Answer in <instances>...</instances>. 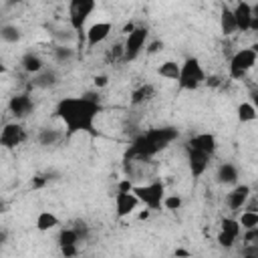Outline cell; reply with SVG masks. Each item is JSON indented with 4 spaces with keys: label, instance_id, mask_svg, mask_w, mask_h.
<instances>
[{
    "label": "cell",
    "instance_id": "1",
    "mask_svg": "<svg viewBox=\"0 0 258 258\" xmlns=\"http://www.w3.org/2000/svg\"><path fill=\"white\" fill-rule=\"evenodd\" d=\"M99 113H101L99 99H95L89 93L83 97H62L54 109L56 119L64 125L67 137H73L77 133H89L95 137L97 135L95 119Z\"/></svg>",
    "mask_w": 258,
    "mask_h": 258
},
{
    "label": "cell",
    "instance_id": "2",
    "mask_svg": "<svg viewBox=\"0 0 258 258\" xmlns=\"http://www.w3.org/2000/svg\"><path fill=\"white\" fill-rule=\"evenodd\" d=\"M177 129L173 127H155L145 131L143 135H139L133 145L127 151V157H137V159H147L155 153H159L161 149H165L169 143H173L177 139Z\"/></svg>",
    "mask_w": 258,
    "mask_h": 258
},
{
    "label": "cell",
    "instance_id": "3",
    "mask_svg": "<svg viewBox=\"0 0 258 258\" xmlns=\"http://www.w3.org/2000/svg\"><path fill=\"white\" fill-rule=\"evenodd\" d=\"M206 71L202 67V62L196 56H189L181 62V73L177 79V87L181 91H196L198 87H202L206 83Z\"/></svg>",
    "mask_w": 258,
    "mask_h": 258
},
{
    "label": "cell",
    "instance_id": "4",
    "mask_svg": "<svg viewBox=\"0 0 258 258\" xmlns=\"http://www.w3.org/2000/svg\"><path fill=\"white\" fill-rule=\"evenodd\" d=\"M256 60H258V54L252 50V46L236 50V52L232 54V58H230V64H228V75H230V79H234V81L244 79V77L248 75V71L254 69Z\"/></svg>",
    "mask_w": 258,
    "mask_h": 258
},
{
    "label": "cell",
    "instance_id": "5",
    "mask_svg": "<svg viewBox=\"0 0 258 258\" xmlns=\"http://www.w3.org/2000/svg\"><path fill=\"white\" fill-rule=\"evenodd\" d=\"M135 196L141 200V204L149 210H161L163 198H165V183L161 179H155L145 185H133Z\"/></svg>",
    "mask_w": 258,
    "mask_h": 258
},
{
    "label": "cell",
    "instance_id": "6",
    "mask_svg": "<svg viewBox=\"0 0 258 258\" xmlns=\"http://www.w3.org/2000/svg\"><path fill=\"white\" fill-rule=\"evenodd\" d=\"M97 0H71L69 2V22L73 30L81 32L89 20V16L95 12Z\"/></svg>",
    "mask_w": 258,
    "mask_h": 258
},
{
    "label": "cell",
    "instance_id": "7",
    "mask_svg": "<svg viewBox=\"0 0 258 258\" xmlns=\"http://www.w3.org/2000/svg\"><path fill=\"white\" fill-rule=\"evenodd\" d=\"M147 36H149V30H147L145 26H135V28L127 34V38H125V42H123V48H125L123 60H133V58H137V54L143 50V46H145V42H147Z\"/></svg>",
    "mask_w": 258,
    "mask_h": 258
},
{
    "label": "cell",
    "instance_id": "8",
    "mask_svg": "<svg viewBox=\"0 0 258 258\" xmlns=\"http://www.w3.org/2000/svg\"><path fill=\"white\" fill-rule=\"evenodd\" d=\"M26 139V131L20 123H6L0 131V145L6 149H14L16 145H20Z\"/></svg>",
    "mask_w": 258,
    "mask_h": 258
},
{
    "label": "cell",
    "instance_id": "9",
    "mask_svg": "<svg viewBox=\"0 0 258 258\" xmlns=\"http://www.w3.org/2000/svg\"><path fill=\"white\" fill-rule=\"evenodd\" d=\"M185 155H187V167H189V173L194 175V177H200L206 169H208V165H210V153H206V151H200V149H196V147H189V145H185Z\"/></svg>",
    "mask_w": 258,
    "mask_h": 258
},
{
    "label": "cell",
    "instance_id": "10",
    "mask_svg": "<svg viewBox=\"0 0 258 258\" xmlns=\"http://www.w3.org/2000/svg\"><path fill=\"white\" fill-rule=\"evenodd\" d=\"M139 204H141V200L135 196V191H117L115 194V214H117V218L131 216L137 210Z\"/></svg>",
    "mask_w": 258,
    "mask_h": 258
},
{
    "label": "cell",
    "instance_id": "11",
    "mask_svg": "<svg viewBox=\"0 0 258 258\" xmlns=\"http://www.w3.org/2000/svg\"><path fill=\"white\" fill-rule=\"evenodd\" d=\"M8 111H10L16 119H24V117H28V115L34 111V103H32V99H30L26 93H20V95L10 97V101H8Z\"/></svg>",
    "mask_w": 258,
    "mask_h": 258
},
{
    "label": "cell",
    "instance_id": "12",
    "mask_svg": "<svg viewBox=\"0 0 258 258\" xmlns=\"http://www.w3.org/2000/svg\"><path fill=\"white\" fill-rule=\"evenodd\" d=\"M250 194H252V189H250L248 183H238V185H234V187L228 191V196H226L228 208L234 210V212L242 210V208L246 206V202L250 200Z\"/></svg>",
    "mask_w": 258,
    "mask_h": 258
},
{
    "label": "cell",
    "instance_id": "13",
    "mask_svg": "<svg viewBox=\"0 0 258 258\" xmlns=\"http://www.w3.org/2000/svg\"><path fill=\"white\" fill-rule=\"evenodd\" d=\"M111 30H113V24L111 22H95V24H91L89 28H87V46L89 48H93V46H97V44H101L103 40H107L109 38V34H111Z\"/></svg>",
    "mask_w": 258,
    "mask_h": 258
},
{
    "label": "cell",
    "instance_id": "14",
    "mask_svg": "<svg viewBox=\"0 0 258 258\" xmlns=\"http://www.w3.org/2000/svg\"><path fill=\"white\" fill-rule=\"evenodd\" d=\"M234 16L238 22V30L240 32H248L252 26V18H254V8L246 2V0H238L236 8H234Z\"/></svg>",
    "mask_w": 258,
    "mask_h": 258
},
{
    "label": "cell",
    "instance_id": "15",
    "mask_svg": "<svg viewBox=\"0 0 258 258\" xmlns=\"http://www.w3.org/2000/svg\"><path fill=\"white\" fill-rule=\"evenodd\" d=\"M187 145H189V147H196V149H200V151H206V153H210V155H214V153H216V147H218V141H216V135H214V133H196V135L189 137Z\"/></svg>",
    "mask_w": 258,
    "mask_h": 258
},
{
    "label": "cell",
    "instance_id": "16",
    "mask_svg": "<svg viewBox=\"0 0 258 258\" xmlns=\"http://www.w3.org/2000/svg\"><path fill=\"white\" fill-rule=\"evenodd\" d=\"M220 30H222L224 36H232V34L240 32V30H238L236 16H234V8H230V6H226V4L220 8Z\"/></svg>",
    "mask_w": 258,
    "mask_h": 258
},
{
    "label": "cell",
    "instance_id": "17",
    "mask_svg": "<svg viewBox=\"0 0 258 258\" xmlns=\"http://www.w3.org/2000/svg\"><path fill=\"white\" fill-rule=\"evenodd\" d=\"M153 97H155V87L151 83H143V85H139L137 89L131 91V105L149 103Z\"/></svg>",
    "mask_w": 258,
    "mask_h": 258
},
{
    "label": "cell",
    "instance_id": "18",
    "mask_svg": "<svg viewBox=\"0 0 258 258\" xmlns=\"http://www.w3.org/2000/svg\"><path fill=\"white\" fill-rule=\"evenodd\" d=\"M20 67L28 73V75H38L40 71H44V60L36 54V52H26L20 58Z\"/></svg>",
    "mask_w": 258,
    "mask_h": 258
},
{
    "label": "cell",
    "instance_id": "19",
    "mask_svg": "<svg viewBox=\"0 0 258 258\" xmlns=\"http://www.w3.org/2000/svg\"><path fill=\"white\" fill-rule=\"evenodd\" d=\"M216 177H218V181H220V183H224V185L236 183V181H238V167H236L234 163L226 161V163H222V165L218 167Z\"/></svg>",
    "mask_w": 258,
    "mask_h": 258
},
{
    "label": "cell",
    "instance_id": "20",
    "mask_svg": "<svg viewBox=\"0 0 258 258\" xmlns=\"http://www.w3.org/2000/svg\"><path fill=\"white\" fill-rule=\"evenodd\" d=\"M236 117H238L240 123H252V121L258 119V109L250 101H242L236 107Z\"/></svg>",
    "mask_w": 258,
    "mask_h": 258
},
{
    "label": "cell",
    "instance_id": "21",
    "mask_svg": "<svg viewBox=\"0 0 258 258\" xmlns=\"http://www.w3.org/2000/svg\"><path fill=\"white\" fill-rule=\"evenodd\" d=\"M179 73H181V64L177 60H165L157 67V75L163 79H169V81H177Z\"/></svg>",
    "mask_w": 258,
    "mask_h": 258
},
{
    "label": "cell",
    "instance_id": "22",
    "mask_svg": "<svg viewBox=\"0 0 258 258\" xmlns=\"http://www.w3.org/2000/svg\"><path fill=\"white\" fill-rule=\"evenodd\" d=\"M62 137H64V133H62V131L44 127V129H40V131H38V137H36V139H38V145L48 147V145H56Z\"/></svg>",
    "mask_w": 258,
    "mask_h": 258
},
{
    "label": "cell",
    "instance_id": "23",
    "mask_svg": "<svg viewBox=\"0 0 258 258\" xmlns=\"http://www.w3.org/2000/svg\"><path fill=\"white\" fill-rule=\"evenodd\" d=\"M56 226H58V218H56L52 212L44 210V212H40V214L36 216V230H38V232H48V230H52V228H56Z\"/></svg>",
    "mask_w": 258,
    "mask_h": 258
},
{
    "label": "cell",
    "instance_id": "24",
    "mask_svg": "<svg viewBox=\"0 0 258 258\" xmlns=\"http://www.w3.org/2000/svg\"><path fill=\"white\" fill-rule=\"evenodd\" d=\"M238 222H240L242 230H250V228H256V226H258V210H254V208H248V210H244V212L238 216Z\"/></svg>",
    "mask_w": 258,
    "mask_h": 258
},
{
    "label": "cell",
    "instance_id": "25",
    "mask_svg": "<svg viewBox=\"0 0 258 258\" xmlns=\"http://www.w3.org/2000/svg\"><path fill=\"white\" fill-rule=\"evenodd\" d=\"M220 230L226 232V234H230V236H234L236 240H238L240 234H242V226H240L238 218H224V220L220 222Z\"/></svg>",
    "mask_w": 258,
    "mask_h": 258
},
{
    "label": "cell",
    "instance_id": "26",
    "mask_svg": "<svg viewBox=\"0 0 258 258\" xmlns=\"http://www.w3.org/2000/svg\"><path fill=\"white\" fill-rule=\"evenodd\" d=\"M81 242V238H79V234H77V230L71 226V228H64V230H60V234H58V248L60 246H71V244H79Z\"/></svg>",
    "mask_w": 258,
    "mask_h": 258
},
{
    "label": "cell",
    "instance_id": "27",
    "mask_svg": "<svg viewBox=\"0 0 258 258\" xmlns=\"http://www.w3.org/2000/svg\"><path fill=\"white\" fill-rule=\"evenodd\" d=\"M36 79H34V85L36 87H42V89H46V87H54L56 85V75L52 73V71H40L38 75H34Z\"/></svg>",
    "mask_w": 258,
    "mask_h": 258
},
{
    "label": "cell",
    "instance_id": "28",
    "mask_svg": "<svg viewBox=\"0 0 258 258\" xmlns=\"http://www.w3.org/2000/svg\"><path fill=\"white\" fill-rule=\"evenodd\" d=\"M0 34H2V38H4L6 42H18V40H20V30H18L14 24H4V26L0 28Z\"/></svg>",
    "mask_w": 258,
    "mask_h": 258
},
{
    "label": "cell",
    "instance_id": "29",
    "mask_svg": "<svg viewBox=\"0 0 258 258\" xmlns=\"http://www.w3.org/2000/svg\"><path fill=\"white\" fill-rule=\"evenodd\" d=\"M163 208L169 210V212H175L181 208V198L175 194V196H165L163 198Z\"/></svg>",
    "mask_w": 258,
    "mask_h": 258
},
{
    "label": "cell",
    "instance_id": "30",
    "mask_svg": "<svg viewBox=\"0 0 258 258\" xmlns=\"http://www.w3.org/2000/svg\"><path fill=\"white\" fill-rule=\"evenodd\" d=\"M218 244L222 246V248H232L234 244H236V238L234 236H230V234H226V232H218Z\"/></svg>",
    "mask_w": 258,
    "mask_h": 258
},
{
    "label": "cell",
    "instance_id": "31",
    "mask_svg": "<svg viewBox=\"0 0 258 258\" xmlns=\"http://www.w3.org/2000/svg\"><path fill=\"white\" fill-rule=\"evenodd\" d=\"M54 56H56V60H71V58H73V48H69V46H58V48L54 50Z\"/></svg>",
    "mask_w": 258,
    "mask_h": 258
},
{
    "label": "cell",
    "instance_id": "32",
    "mask_svg": "<svg viewBox=\"0 0 258 258\" xmlns=\"http://www.w3.org/2000/svg\"><path fill=\"white\" fill-rule=\"evenodd\" d=\"M244 242L246 244H258V226L256 228H250V230H244Z\"/></svg>",
    "mask_w": 258,
    "mask_h": 258
},
{
    "label": "cell",
    "instance_id": "33",
    "mask_svg": "<svg viewBox=\"0 0 258 258\" xmlns=\"http://www.w3.org/2000/svg\"><path fill=\"white\" fill-rule=\"evenodd\" d=\"M73 228L77 230V234H79V238H81V240H85V238L89 236V228H87V224H85V222H81V220H77Z\"/></svg>",
    "mask_w": 258,
    "mask_h": 258
},
{
    "label": "cell",
    "instance_id": "34",
    "mask_svg": "<svg viewBox=\"0 0 258 258\" xmlns=\"http://www.w3.org/2000/svg\"><path fill=\"white\" fill-rule=\"evenodd\" d=\"M60 254H62L64 258H73V256H77V254H79V248H77V244L60 246Z\"/></svg>",
    "mask_w": 258,
    "mask_h": 258
},
{
    "label": "cell",
    "instance_id": "35",
    "mask_svg": "<svg viewBox=\"0 0 258 258\" xmlns=\"http://www.w3.org/2000/svg\"><path fill=\"white\" fill-rule=\"evenodd\" d=\"M161 48H163V42H161V40H153V42L147 44V54H155V52H159Z\"/></svg>",
    "mask_w": 258,
    "mask_h": 258
},
{
    "label": "cell",
    "instance_id": "36",
    "mask_svg": "<svg viewBox=\"0 0 258 258\" xmlns=\"http://www.w3.org/2000/svg\"><path fill=\"white\" fill-rule=\"evenodd\" d=\"M117 191H133L131 179H129V177H127V179H121V181L117 183Z\"/></svg>",
    "mask_w": 258,
    "mask_h": 258
},
{
    "label": "cell",
    "instance_id": "37",
    "mask_svg": "<svg viewBox=\"0 0 258 258\" xmlns=\"http://www.w3.org/2000/svg\"><path fill=\"white\" fill-rule=\"evenodd\" d=\"M93 83H95V87H97V89H101V87H105V85L109 83V77H107V75H95Z\"/></svg>",
    "mask_w": 258,
    "mask_h": 258
},
{
    "label": "cell",
    "instance_id": "38",
    "mask_svg": "<svg viewBox=\"0 0 258 258\" xmlns=\"http://www.w3.org/2000/svg\"><path fill=\"white\" fill-rule=\"evenodd\" d=\"M46 181H48V177H46V175H36V177H34L32 181H30V185H32V187L36 189V187H42V185H44Z\"/></svg>",
    "mask_w": 258,
    "mask_h": 258
},
{
    "label": "cell",
    "instance_id": "39",
    "mask_svg": "<svg viewBox=\"0 0 258 258\" xmlns=\"http://www.w3.org/2000/svg\"><path fill=\"white\" fill-rule=\"evenodd\" d=\"M242 254H246V256H258V244H248L242 250Z\"/></svg>",
    "mask_w": 258,
    "mask_h": 258
},
{
    "label": "cell",
    "instance_id": "40",
    "mask_svg": "<svg viewBox=\"0 0 258 258\" xmlns=\"http://www.w3.org/2000/svg\"><path fill=\"white\" fill-rule=\"evenodd\" d=\"M204 85H208V87H218L220 85V77L218 75H210V77H206V83Z\"/></svg>",
    "mask_w": 258,
    "mask_h": 258
},
{
    "label": "cell",
    "instance_id": "41",
    "mask_svg": "<svg viewBox=\"0 0 258 258\" xmlns=\"http://www.w3.org/2000/svg\"><path fill=\"white\" fill-rule=\"evenodd\" d=\"M173 256H191V252L185 250V248H175L173 250Z\"/></svg>",
    "mask_w": 258,
    "mask_h": 258
},
{
    "label": "cell",
    "instance_id": "42",
    "mask_svg": "<svg viewBox=\"0 0 258 258\" xmlns=\"http://www.w3.org/2000/svg\"><path fill=\"white\" fill-rule=\"evenodd\" d=\"M250 103L258 109V91H252V93H250Z\"/></svg>",
    "mask_w": 258,
    "mask_h": 258
},
{
    "label": "cell",
    "instance_id": "43",
    "mask_svg": "<svg viewBox=\"0 0 258 258\" xmlns=\"http://www.w3.org/2000/svg\"><path fill=\"white\" fill-rule=\"evenodd\" d=\"M151 212H153V210H149V208H147V210H145V212H139V220H147V218H149V214H151Z\"/></svg>",
    "mask_w": 258,
    "mask_h": 258
},
{
    "label": "cell",
    "instance_id": "44",
    "mask_svg": "<svg viewBox=\"0 0 258 258\" xmlns=\"http://www.w3.org/2000/svg\"><path fill=\"white\" fill-rule=\"evenodd\" d=\"M133 28H135V24H125V26H123V32H125V34H129Z\"/></svg>",
    "mask_w": 258,
    "mask_h": 258
},
{
    "label": "cell",
    "instance_id": "45",
    "mask_svg": "<svg viewBox=\"0 0 258 258\" xmlns=\"http://www.w3.org/2000/svg\"><path fill=\"white\" fill-rule=\"evenodd\" d=\"M252 50H254V52H256V54H258V40H256V42H254V44H252Z\"/></svg>",
    "mask_w": 258,
    "mask_h": 258
},
{
    "label": "cell",
    "instance_id": "46",
    "mask_svg": "<svg viewBox=\"0 0 258 258\" xmlns=\"http://www.w3.org/2000/svg\"><path fill=\"white\" fill-rule=\"evenodd\" d=\"M254 14H258V4H256V6H254Z\"/></svg>",
    "mask_w": 258,
    "mask_h": 258
},
{
    "label": "cell",
    "instance_id": "47",
    "mask_svg": "<svg viewBox=\"0 0 258 258\" xmlns=\"http://www.w3.org/2000/svg\"><path fill=\"white\" fill-rule=\"evenodd\" d=\"M14 2H24V0H14Z\"/></svg>",
    "mask_w": 258,
    "mask_h": 258
}]
</instances>
